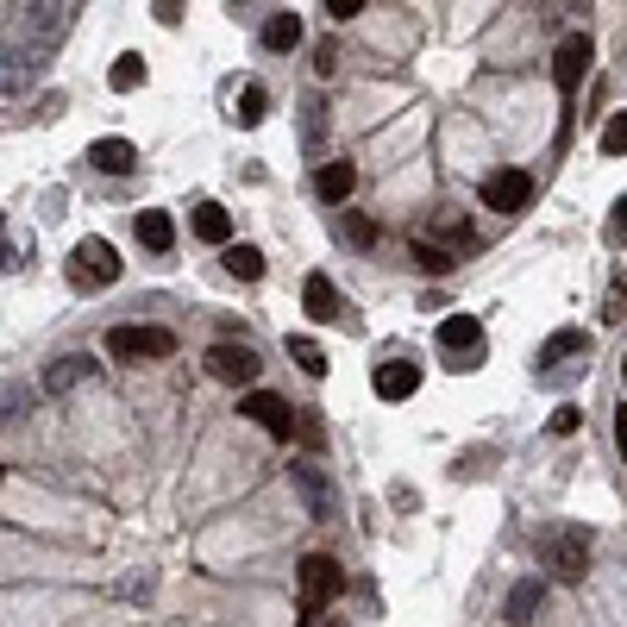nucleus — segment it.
Wrapping results in <instances>:
<instances>
[{
    "label": "nucleus",
    "instance_id": "nucleus-10",
    "mask_svg": "<svg viewBox=\"0 0 627 627\" xmlns=\"http://www.w3.org/2000/svg\"><path fill=\"white\" fill-rule=\"evenodd\" d=\"M371 390L383 395V402H408V395L421 390V371H414L408 358H383L371 371Z\"/></svg>",
    "mask_w": 627,
    "mask_h": 627
},
{
    "label": "nucleus",
    "instance_id": "nucleus-8",
    "mask_svg": "<svg viewBox=\"0 0 627 627\" xmlns=\"http://www.w3.org/2000/svg\"><path fill=\"white\" fill-rule=\"evenodd\" d=\"M552 577H559V584H577V577H584L589 571V533L584 528H565V533H552Z\"/></svg>",
    "mask_w": 627,
    "mask_h": 627
},
{
    "label": "nucleus",
    "instance_id": "nucleus-29",
    "mask_svg": "<svg viewBox=\"0 0 627 627\" xmlns=\"http://www.w3.org/2000/svg\"><path fill=\"white\" fill-rule=\"evenodd\" d=\"M314 70H320V76H333V70H339V44H333V39L314 44Z\"/></svg>",
    "mask_w": 627,
    "mask_h": 627
},
{
    "label": "nucleus",
    "instance_id": "nucleus-7",
    "mask_svg": "<svg viewBox=\"0 0 627 627\" xmlns=\"http://www.w3.org/2000/svg\"><path fill=\"white\" fill-rule=\"evenodd\" d=\"M208 371H214L220 383H238V390H252L264 364H257V352H252V346H233V339H220L214 352H208Z\"/></svg>",
    "mask_w": 627,
    "mask_h": 627
},
{
    "label": "nucleus",
    "instance_id": "nucleus-28",
    "mask_svg": "<svg viewBox=\"0 0 627 627\" xmlns=\"http://www.w3.org/2000/svg\"><path fill=\"white\" fill-rule=\"evenodd\" d=\"M608 245H627V195L615 201V214H608Z\"/></svg>",
    "mask_w": 627,
    "mask_h": 627
},
{
    "label": "nucleus",
    "instance_id": "nucleus-25",
    "mask_svg": "<svg viewBox=\"0 0 627 627\" xmlns=\"http://www.w3.org/2000/svg\"><path fill=\"white\" fill-rule=\"evenodd\" d=\"M289 358H295L308 376H327V352H320L314 339H289Z\"/></svg>",
    "mask_w": 627,
    "mask_h": 627
},
{
    "label": "nucleus",
    "instance_id": "nucleus-12",
    "mask_svg": "<svg viewBox=\"0 0 627 627\" xmlns=\"http://www.w3.org/2000/svg\"><path fill=\"white\" fill-rule=\"evenodd\" d=\"M88 163L107 170V177H126V170H138V151L126 138H95V145H88Z\"/></svg>",
    "mask_w": 627,
    "mask_h": 627
},
{
    "label": "nucleus",
    "instance_id": "nucleus-3",
    "mask_svg": "<svg viewBox=\"0 0 627 627\" xmlns=\"http://www.w3.org/2000/svg\"><path fill=\"white\" fill-rule=\"evenodd\" d=\"M70 276H76L82 289H107V283H119V252L107 238H82L76 252H70Z\"/></svg>",
    "mask_w": 627,
    "mask_h": 627
},
{
    "label": "nucleus",
    "instance_id": "nucleus-9",
    "mask_svg": "<svg viewBox=\"0 0 627 627\" xmlns=\"http://www.w3.org/2000/svg\"><path fill=\"white\" fill-rule=\"evenodd\" d=\"M289 483L308 496L314 521H333V514H339V496H333V483H327V470H320V465H289Z\"/></svg>",
    "mask_w": 627,
    "mask_h": 627
},
{
    "label": "nucleus",
    "instance_id": "nucleus-36",
    "mask_svg": "<svg viewBox=\"0 0 627 627\" xmlns=\"http://www.w3.org/2000/svg\"><path fill=\"white\" fill-rule=\"evenodd\" d=\"M295 627H333V621H327V615H301Z\"/></svg>",
    "mask_w": 627,
    "mask_h": 627
},
{
    "label": "nucleus",
    "instance_id": "nucleus-17",
    "mask_svg": "<svg viewBox=\"0 0 627 627\" xmlns=\"http://www.w3.org/2000/svg\"><path fill=\"white\" fill-rule=\"evenodd\" d=\"M82 376H95V364H88V358H57V364L44 371V390L63 395V390H76Z\"/></svg>",
    "mask_w": 627,
    "mask_h": 627
},
{
    "label": "nucleus",
    "instance_id": "nucleus-11",
    "mask_svg": "<svg viewBox=\"0 0 627 627\" xmlns=\"http://www.w3.org/2000/svg\"><path fill=\"white\" fill-rule=\"evenodd\" d=\"M477 346H483V320H477V314H446V320H439V352L470 358Z\"/></svg>",
    "mask_w": 627,
    "mask_h": 627
},
{
    "label": "nucleus",
    "instance_id": "nucleus-16",
    "mask_svg": "<svg viewBox=\"0 0 627 627\" xmlns=\"http://www.w3.org/2000/svg\"><path fill=\"white\" fill-rule=\"evenodd\" d=\"M138 245H145V252H170V245H177V226H170V214L145 208V214H138Z\"/></svg>",
    "mask_w": 627,
    "mask_h": 627
},
{
    "label": "nucleus",
    "instance_id": "nucleus-21",
    "mask_svg": "<svg viewBox=\"0 0 627 627\" xmlns=\"http://www.w3.org/2000/svg\"><path fill=\"white\" fill-rule=\"evenodd\" d=\"M264 44H270V51H295V44H301V20H295V13H276V20L264 25Z\"/></svg>",
    "mask_w": 627,
    "mask_h": 627
},
{
    "label": "nucleus",
    "instance_id": "nucleus-37",
    "mask_svg": "<svg viewBox=\"0 0 627 627\" xmlns=\"http://www.w3.org/2000/svg\"><path fill=\"white\" fill-rule=\"evenodd\" d=\"M621 383H627V358H621Z\"/></svg>",
    "mask_w": 627,
    "mask_h": 627
},
{
    "label": "nucleus",
    "instance_id": "nucleus-33",
    "mask_svg": "<svg viewBox=\"0 0 627 627\" xmlns=\"http://www.w3.org/2000/svg\"><path fill=\"white\" fill-rule=\"evenodd\" d=\"M295 433H301V439H308V446H320V439H327V427H320V421H314V414H301V427H295Z\"/></svg>",
    "mask_w": 627,
    "mask_h": 627
},
{
    "label": "nucleus",
    "instance_id": "nucleus-23",
    "mask_svg": "<svg viewBox=\"0 0 627 627\" xmlns=\"http://www.w3.org/2000/svg\"><path fill=\"white\" fill-rule=\"evenodd\" d=\"M339 233H346V245L371 252V245H376V220H364V214H339Z\"/></svg>",
    "mask_w": 627,
    "mask_h": 627
},
{
    "label": "nucleus",
    "instance_id": "nucleus-31",
    "mask_svg": "<svg viewBox=\"0 0 627 627\" xmlns=\"http://www.w3.org/2000/svg\"><path fill=\"white\" fill-rule=\"evenodd\" d=\"M364 7H371V0H327V13H333V25H339V20H352V13H364Z\"/></svg>",
    "mask_w": 627,
    "mask_h": 627
},
{
    "label": "nucleus",
    "instance_id": "nucleus-22",
    "mask_svg": "<svg viewBox=\"0 0 627 627\" xmlns=\"http://www.w3.org/2000/svg\"><path fill=\"white\" fill-rule=\"evenodd\" d=\"M264 114H270V95L257 88V82H245V95H238V126H264Z\"/></svg>",
    "mask_w": 627,
    "mask_h": 627
},
{
    "label": "nucleus",
    "instance_id": "nucleus-19",
    "mask_svg": "<svg viewBox=\"0 0 627 627\" xmlns=\"http://www.w3.org/2000/svg\"><path fill=\"white\" fill-rule=\"evenodd\" d=\"M533 608H540V577H528V584L509 589V621H514V627H528Z\"/></svg>",
    "mask_w": 627,
    "mask_h": 627
},
{
    "label": "nucleus",
    "instance_id": "nucleus-5",
    "mask_svg": "<svg viewBox=\"0 0 627 627\" xmlns=\"http://www.w3.org/2000/svg\"><path fill=\"white\" fill-rule=\"evenodd\" d=\"M528 201H533L528 170H490V177H483V208H490V214H521Z\"/></svg>",
    "mask_w": 627,
    "mask_h": 627
},
{
    "label": "nucleus",
    "instance_id": "nucleus-13",
    "mask_svg": "<svg viewBox=\"0 0 627 627\" xmlns=\"http://www.w3.org/2000/svg\"><path fill=\"white\" fill-rule=\"evenodd\" d=\"M301 308H308L314 320H346V301H339V289L327 276H308V283H301Z\"/></svg>",
    "mask_w": 627,
    "mask_h": 627
},
{
    "label": "nucleus",
    "instance_id": "nucleus-15",
    "mask_svg": "<svg viewBox=\"0 0 627 627\" xmlns=\"http://www.w3.org/2000/svg\"><path fill=\"white\" fill-rule=\"evenodd\" d=\"M195 233L208 238V245H233V214H226L220 201H201L195 208Z\"/></svg>",
    "mask_w": 627,
    "mask_h": 627
},
{
    "label": "nucleus",
    "instance_id": "nucleus-6",
    "mask_svg": "<svg viewBox=\"0 0 627 627\" xmlns=\"http://www.w3.org/2000/svg\"><path fill=\"white\" fill-rule=\"evenodd\" d=\"M238 414H252L270 439H289V433L301 427V408H289V402H283V395H270V390H252L245 402H238Z\"/></svg>",
    "mask_w": 627,
    "mask_h": 627
},
{
    "label": "nucleus",
    "instance_id": "nucleus-14",
    "mask_svg": "<svg viewBox=\"0 0 627 627\" xmlns=\"http://www.w3.org/2000/svg\"><path fill=\"white\" fill-rule=\"evenodd\" d=\"M314 189H320V201H333V208H339V201H346V195L358 189V170L346 163V157H333V163H320V177H314Z\"/></svg>",
    "mask_w": 627,
    "mask_h": 627
},
{
    "label": "nucleus",
    "instance_id": "nucleus-24",
    "mask_svg": "<svg viewBox=\"0 0 627 627\" xmlns=\"http://www.w3.org/2000/svg\"><path fill=\"white\" fill-rule=\"evenodd\" d=\"M571 352H584V333H577V327H565V333H552L546 346H540V364H559V358H571Z\"/></svg>",
    "mask_w": 627,
    "mask_h": 627
},
{
    "label": "nucleus",
    "instance_id": "nucleus-18",
    "mask_svg": "<svg viewBox=\"0 0 627 627\" xmlns=\"http://www.w3.org/2000/svg\"><path fill=\"white\" fill-rule=\"evenodd\" d=\"M220 264H226V276H238V283H257V276H264V252H257V245H226Z\"/></svg>",
    "mask_w": 627,
    "mask_h": 627
},
{
    "label": "nucleus",
    "instance_id": "nucleus-34",
    "mask_svg": "<svg viewBox=\"0 0 627 627\" xmlns=\"http://www.w3.org/2000/svg\"><path fill=\"white\" fill-rule=\"evenodd\" d=\"M320 114H327V107H320V100H308V145H320Z\"/></svg>",
    "mask_w": 627,
    "mask_h": 627
},
{
    "label": "nucleus",
    "instance_id": "nucleus-30",
    "mask_svg": "<svg viewBox=\"0 0 627 627\" xmlns=\"http://www.w3.org/2000/svg\"><path fill=\"white\" fill-rule=\"evenodd\" d=\"M151 13H157V25H182V13H189V7H182V0H157Z\"/></svg>",
    "mask_w": 627,
    "mask_h": 627
},
{
    "label": "nucleus",
    "instance_id": "nucleus-4",
    "mask_svg": "<svg viewBox=\"0 0 627 627\" xmlns=\"http://www.w3.org/2000/svg\"><path fill=\"white\" fill-rule=\"evenodd\" d=\"M589 63H596V51H589V32H571V39H559V51H552V82H559V95H577V88H584Z\"/></svg>",
    "mask_w": 627,
    "mask_h": 627
},
{
    "label": "nucleus",
    "instance_id": "nucleus-32",
    "mask_svg": "<svg viewBox=\"0 0 627 627\" xmlns=\"http://www.w3.org/2000/svg\"><path fill=\"white\" fill-rule=\"evenodd\" d=\"M577 427H584V414H577V408H559V414H552V433H577Z\"/></svg>",
    "mask_w": 627,
    "mask_h": 627
},
{
    "label": "nucleus",
    "instance_id": "nucleus-27",
    "mask_svg": "<svg viewBox=\"0 0 627 627\" xmlns=\"http://www.w3.org/2000/svg\"><path fill=\"white\" fill-rule=\"evenodd\" d=\"M414 264H421V270H433V276H446V270H451V252H433V245H414Z\"/></svg>",
    "mask_w": 627,
    "mask_h": 627
},
{
    "label": "nucleus",
    "instance_id": "nucleus-35",
    "mask_svg": "<svg viewBox=\"0 0 627 627\" xmlns=\"http://www.w3.org/2000/svg\"><path fill=\"white\" fill-rule=\"evenodd\" d=\"M615 446H621V458H627V408H615Z\"/></svg>",
    "mask_w": 627,
    "mask_h": 627
},
{
    "label": "nucleus",
    "instance_id": "nucleus-1",
    "mask_svg": "<svg viewBox=\"0 0 627 627\" xmlns=\"http://www.w3.org/2000/svg\"><path fill=\"white\" fill-rule=\"evenodd\" d=\"M170 352H177V333H170V327H114V333H107V358H119V364L170 358Z\"/></svg>",
    "mask_w": 627,
    "mask_h": 627
},
{
    "label": "nucleus",
    "instance_id": "nucleus-20",
    "mask_svg": "<svg viewBox=\"0 0 627 627\" xmlns=\"http://www.w3.org/2000/svg\"><path fill=\"white\" fill-rule=\"evenodd\" d=\"M107 82H114V95H132L138 82H145V57H138V51H126V57L107 70Z\"/></svg>",
    "mask_w": 627,
    "mask_h": 627
},
{
    "label": "nucleus",
    "instance_id": "nucleus-26",
    "mask_svg": "<svg viewBox=\"0 0 627 627\" xmlns=\"http://www.w3.org/2000/svg\"><path fill=\"white\" fill-rule=\"evenodd\" d=\"M603 157H627V114H608V126H603Z\"/></svg>",
    "mask_w": 627,
    "mask_h": 627
},
{
    "label": "nucleus",
    "instance_id": "nucleus-2",
    "mask_svg": "<svg viewBox=\"0 0 627 627\" xmlns=\"http://www.w3.org/2000/svg\"><path fill=\"white\" fill-rule=\"evenodd\" d=\"M339 584H346V571H339L333 552H308L301 559V615H320L339 596Z\"/></svg>",
    "mask_w": 627,
    "mask_h": 627
}]
</instances>
